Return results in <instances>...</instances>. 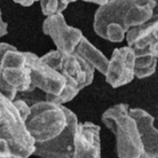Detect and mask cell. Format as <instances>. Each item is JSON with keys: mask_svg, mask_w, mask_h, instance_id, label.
I'll use <instances>...</instances> for the list:
<instances>
[{"mask_svg": "<svg viewBox=\"0 0 158 158\" xmlns=\"http://www.w3.org/2000/svg\"><path fill=\"white\" fill-rule=\"evenodd\" d=\"M12 157V152H10V149H9V146L8 143L0 139V158H8Z\"/></svg>", "mask_w": 158, "mask_h": 158, "instance_id": "17", "label": "cell"}, {"mask_svg": "<svg viewBox=\"0 0 158 158\" xmlns=\"http://www.w3.org/2000/svg\"><path fill=\"white\" fill-rule=\"evenodd\" d=\"M7 33H8V24L2 19V13H1V7H0V37L6 36Z\"/></svg>", "mask_w": 158, "mask_h": 158, "instance_id": "19", "label": "cell"}, {"mask_svg": "<svg viewBox=\"0 0 158 158\" xmlns=\"http://www.w3.org/2000/svg\"><path fill=\"white\" fill-rule=\"evenodd\" d=\"M71 1H67V0H62V1H40V8H41V13L46 17L49 16H54L57 14H63V10H65L68 6L70 5Z\"/></svg>", "mask_w": 158, "mask_h": 158, "instance_id": "15", "label": "cell"}, {"mask_svg": "<svg viewBox=\"0 0 158 158\" xmlns=\"http://www.w3.org/2000/svg\"><path fill=\"white\" fill-rule=\"evenodd\" d=\"M40 60L60 72L67 81V87L78 93L94 80L95 70L76 53L65 54L54 49L40 56Z\"/></svg>", "mask_w": 158, "mask_h": 158, "instance_id": "6", "label": "cell"}, {"mask_svg": "<svg viewBox=\"0 0 158 158\" xmlns=\"http://www.w3.org/2000/svg\"><path fill=\"white\" fill-rule=\"evenodd\" d=\"M131 117L135 120L143 149V158H158V128L155 118L141 108H131Z\"/></svg>", "mask_w": 158, "mask_h": 158, "instance_id": "11", "label": "cell"}, {"mask_svg": "<svg viewBox=\"0 0 158 158\" xmlns=\"http://www.w3.org/2000/svg\"><path fill=\"white\" fill-rule=\"evenodd\" d=\"M13 48H15V46H13L10 44L7 43H0V65H1V60L4 57V55L8 51H10Z\"/></svg>", "mask_w": 158, "mask_h": 158, "instance_id": "18", "label": "cell"}, {"mask_svg": "<svg viewBox=\"0 0 158 158\" xmlns=\"http://www.w3.org/2000/svg\"><path fill=\"white\" fill-rule=\"evenodd\" d=\"M13 103H14V106H15V108L17 109L19 114H20L22 119H23L24 123H25L27 118H28L29 115H30V106L22 99H15L13 101Z\"/></svg>", "mask_w": 158, "mask_h": 158, "instance_id": "16", "label": "cell"}, {"mask_svg": "<svg viewBox=\"0 0 158 158\" xmlns=\"http://www.w3.org/2000/svg\"><path fill=\"white\" fill-rule=\"evenodd\" d=\"M67 128L55 139L43 143H35V151L32 156L40 158H72L75 138L78 127V117L73 111L68 109Z\"/></svg>", "mask_w": 158, "mask_h": 158, "instance_id": "8", "label": "cell"}, {"mask_svg": "<svg viewBox=\"0 0 158 158\" xmlns=\"http://www.w3.org/2000/svg\"><path fill=\"white\" fill-rule=\"evenodd\" d=\"M149 52H150L151 54H152V55L158 60V40L154 44V45H152V46H151L150 49H149Z\"/></svg>", "mask_w": 158, "mask_h": 158, "instance_id": "21", "label": "cell"}, {"mask_svg": "<svg viewBox=\"0 0 158 158\" xmlns=\"http://www.w3.org/2000/svg\"><path fill=\"white\" fill-rule=\"evenodd\" d=\"M134 76L135 78L144 79L152 76L157 69L158 60L149 51L134 53Z\"/></svg>", "mask_w": 158, "mask_h": 158, "instance_id": "14", "label": "cell"}, {"mask_svg": "<svg viewBox=\"0 0 158 158\" xmlns=\"http://www.w3.org/2000/svg\"><path fill=\"white\" fill-rule=\"evenodd\" d=\"M8 158H14V157H8Z\"/></svg>", "mask_w": 158, "mask_h": 158, "instance_id": "23", "label": "cell"}, {"mask_svg": "<svg viewBox=\"0 0 158 158\" xmlns=\"http://www.w3.org/2000/svg\"><path fill=\"white\" fill-rule=\"evenodd\" d=\"M156 7L155 0L107 1L94 14V32L104 40L122 43L131 29L150 20Z\"/></svg>", "mask_w": 158, "mask_h": 158, "instance_id": "1", "label": "cell"}, {"mask_svg": "<svg viewBox=\"0 0 158 158\" xmlns=\"http://www.w3.org/2000/svg\"><path fill=\"white\" fill-rule=\"evenodd\" d=\"M33 91L27 52H21L16 47L8 51L0 65V94L14 101L17 99L19 93Z\"/></svg>", "mask_w": 158, "mask_h": 158, "instance_id": "5", "label": "cell"}, {"mask_svg": "<svg viewBox=\"0 0 158 158\" xmlns=\"http://www.w3.org/2000/svg\"><path fill=\"white\" fill-rule=\"evenodd\" d=\"M0 125H1V117H0Z\"/></svg>", "mask_w": 158, "mask_h": 158, "instance_id": "22", "label": "cell"}, {"mask_svg": "<svg viewBox=\"0 0 158 158\" xmlns=\"http://www.w3.org/2000/svg\"><path fill=\"white\" fill-rule=\"evenodd\" d=\"M75 53L79 57H81L87 64H89L94 70L99 71L101 75L104 76L107 71L109 59L100 49L95 47L85 36L80 40L78 46L76 47Z\"/></svg>", "mask_w": 158, "mask_h": 158, "instance_id": "13", "label": "cell"}, {"mask_svg": "<svg viewBox=\"0 0 158 158\" xmlns=\"http://www.w3.org/2000/svg\"><path fill=\"white\" fill-rule=\"evenodd\" d=\"M134 61V52L128 46L116 48L109 59L107 71L104 73L106 81L114 88L130 84L135 78Z\"/></svg>", "mask_w": 158, "mask_h": 158, "instance_id": "10", "label": "cell"}, {"mask_svg": "<svg viewBox=\"0 0 158 158\" xmlns=\"http://www.w3.org/2000/svg\"><path fill=\"white\" fill-rule=\"evenodd\" d=\"M72 158H101L100 126L94 123H79Z\"/></svg>", "mask_w": 158, "mask_h": 158, "instance_id": "12", "label": "cell"}, {"mask_svg": "<svg viewBox=\"0 0 158 158\" xmlns=\"http://www.w3.org/2000/svg\"><path fill=\"white\" fill-rule=\"evenodd\" d=\"M15 4L20 5L22 7H30L35 4L33 0H15Z\"/></svg>", "mask_w": 158, "mask_h": 158, "instance_id": "20", "label": "cell"}, {"mask_svg": "<svg viewBox=\"0 0 158 158\" xmlns=\"http://www.w3.org/2000/svg\"><path fill=\"white\" fill-rule=\"evenodd\" d=\"M130 106L118 103L103 112L102 123L116 138L118 158H143V149L135 120L130 115Z\"/></svg>", "mask_w": 158, "mask_h": 158, "instance_id": "2", "label": "cell"}, {"mask_svg": "<svg viewBox=\"0 0 158 158\" xmlns=\"http://www.w3.org/2000/svg\"><path fill=\"white\" fill-rule=\"evenodd\" d=\"M27 56L32 87L44 92L45 96H57L61 94L67 87L63 76L43 62L40 56L30 52H27Z\"/></svg>", "mask_w": 158, "mask_h": 158, "instance_id": "7", "label": "cell"}, {"mask_svg": "<svg viewBox=\"0 0 158 158\" xmlns=\"http://www.w3.org/2000/svg\"><path fill=\"white\" fill-rule=\"evenodd\" d=\"M68 109L48 101H37L30 106V115L25 127L35 143L51 141L68 126Z\"/></svg>", "mask_w": 158, "mask_h": 158, "instance_id": "3", "label": "cell"}, {"mask_svg": "<svg viewBox=\"0 0 158 158\" xmlns=\"http://www.w3.org/2000/svg\"><path fill=\"white\" fill-rule=\"evenodd\" d=\"M43 32L52 39L56 51L65 54L75 53L76 47L84 38L79 29L67 23L63 14L46 17L43 22Z\"/></svg>", "mask_w": 158, "mask_h": 158, "instance_id": "9", "label": "cell"}, {"mask_svg": "<svg viewBox=\"0 0 158 158\" xmlns=\"http://www.w3.org/2000/svg\"><path fill=\"white\" fill-rule=\"evenodd\" d=\"M0 139L9 146L12 157L29 158L35 151V141L27 131L25 123L13 101L0 94Z\"/></svg>", "mask_w": 158, "mask_h": 158, "instance_id": "4", "label": "cell"}]
</instances>
